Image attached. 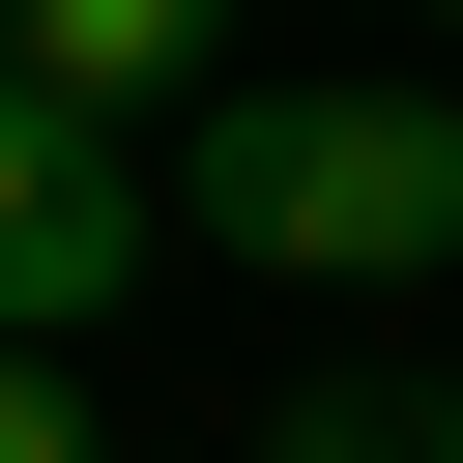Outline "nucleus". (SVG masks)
Instances as JSON below:
<instances>
[{"label": "nucleus", "instance_id": "1", "mask_svg": "<svg viewBox=\"0 0 463 463\" xmlns=\"http://www.w3.org/2000/svg\"><path fill=\"white\" fill-rule=\"evenodd\" d=\"M174 203H203V260H289V289H434L463 260V87H203V145H174Z\"/></svg>", "mask_w": 463, "mask_h": 463}, {"label": "nucleus", "instance_id": "2", "mask_svg": "<svg viewBox=\"0 0 463 463\" xmlns=\"http://www.w3.org/2000/svg\"><path fill=\"white\" fill-rule=\"evenodd\" d=\"M116 289H145V145L0 58V347H87Z\"/></svg>", "mask_w": 463, "mask_h": 463}, {"label": "nucleus", "instance_id": "3", "mask_svg": "<svg viewBox=\"0 0 463 463\" xmlns=\"http://www.w3.org/2000/svg\"><path fill=\"white\" fill-rule=\"evenodd\" d=\"M0 58L87 87V116H145V87H232V0H0Z\"/></svg>", "mask_w": 463, "mask_h": 463}, {"label": "nucleus", "instance_id": "4", "mask_svg": "<svg viewBox=\"0 0 463 463\" xmlns=\"http://www.w3.org/2000/svg\"><path fill=\"white\" fill-rule=\"evenodd\" d=\"M260 463H463V376H318Z\"/></svg>", "mask_w": 463, "mask_h": 463}, {"label": "nucleus", "instance_id": "5", "mask_svg": "<svg viewBox=\"0 0 463 463\" xmlns=\"http://www.w3.org/2000/svg\"><path fill=\"white\" fill-rule=\"evenodd\" d=\"M0 463H87V376L58 347H0Z\"/></svg>", "mask_w": 463, "mask_h": 463}]
</instances>
